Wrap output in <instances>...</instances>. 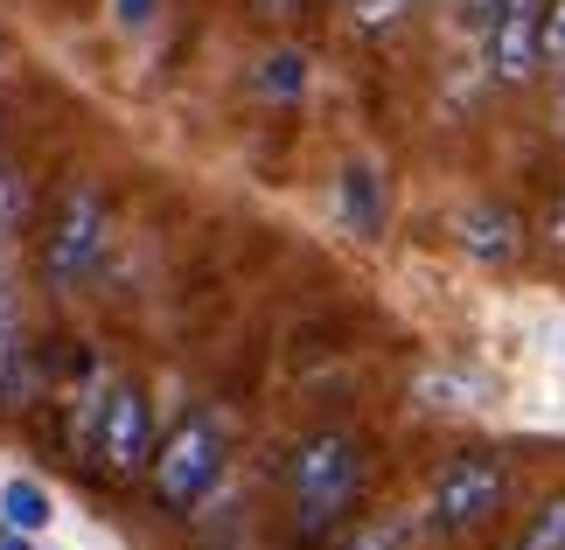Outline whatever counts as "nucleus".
<instances>
[{"instance_id": "1", "label": "nucleus", "mask_w": 565, "mask_h": 550, "mask_svg": "<svg viewBox=\"0 0 565 550\" xmlns=\"http://www.w3.org/2000/svg\"><path fill=\"white\" fill-rule=\"evenodd\" d=\"M356 488H363V446L350 432L300 439V453H294V502H300V522H308V530H329V522L356 502Z\"/></svg>"}, {"instance_id": "2", "label": "nucleus", "mask_w": 565, "mask_h": 550, "mask_svg": "<svg viewBox=\"0 0 565 550\" xmlns=\"http://www.w3.org/2000/svg\"><path fill=\"white\" fill-rule=\"evenodd\" d=\"M224 460H231L224 453V432H216L210 418H182V425L154 446L147 467H154V488H161L168 509H195V502L224 481Z\"/></svg>"}, {"instance_id": "3", "label": "nucleus", "mask_w": 565, "mask_h": 550, "mask_svg": "<svg viewBox=\"0 0 565 550\" xmlns=\"http://www.w3.org/2000/svg\"><path fill=\"white\" fill-rule=\"evenodd\" d=\"M510 495V474L495 467L489 453H461L433 474V495H426V522L433 530H482V522L503 509Z\"/></svg>"}, {"instance_id": "4", "label": "nucleus", "mask_w": 565, "mask_h": 550, "mask_svg": "<svg viewBox=\"0 0 565 550\" xmlns=\"http://www.w3.org/2000/svg\"><path fill=\"white\" fill-rule=\"evenodd\" d=\"M105 203L92 188L71 195V203L56 209V230H50V245H42V279L50 285H77V279H92L98 272V258H105Z\"/></svg>"}, {"instance_id": "5", "label": "nucleus", "mask_w": 565, "mask_h": 550, "mask_svg": "<svg viewBox=\"0 0 565 550\" xmlns=\"http://www.w3.org/2000/svg\"><path fill=\"white\" fill-rule=\"evenodd\" d=\"M154 405H147L140 384H113V398H105V418L92 432V453L105 460V474H134L154 460Z\"/></svg>"}, {"instance_id": "6", "label": "nucleus", "mask_w": 565, "mask_h": 550, "mask_svg": "<svg viewBox=\"0 0 565 550\" xmlns=\"http://www.w3.org/2000/svg\"><path fill=\"white\" fill-rule=\"evenodd\" d=\"M482 42H489V71L503 84L537 77V63H545V0H495L482 21Z\"/></svg>"}, {"instance_id": "7", "label": "nucleus", "mask_w": 565, "mask_h": 550, "mask_svg": "<svg viewBox=\"0 0 565 550\" xmlns=\"http://www.w3.org/2000/svg\"><path fill=\"white\" fill-rule=\"evenodd\" d=\"M454 245H461V258H475V266H510L516 245H524V224H516L503 203H468L454 216Z\"/></svg>"}, {"instance_id": "8", "label": "nucleus", "mask_w": 565, "mask_h": 550, "mask_svg": "<svg viewBox=\"0 0 565 550\" xmlns=\"http://www.w3.org/2000/svg\"><path fill=\"white\" fill-rule=\"evenodd\" d=\"M335 216H342L350 237H384L391 195H384V174L371 161H342V174H335Z\"/></svg>"}, {"instance_id": "9", "label": "nucleus", "mask_w": 565, "mask_h": 550, "mask_svg": "<svg viewBox=\"0 0 565 550\" xmlns=\"http://www.w3.org/2000/svg\"><path fill=\"white\" fill-rule=\"evenodd\" d=\"M50 522H56V495L42 488V481H29V474L0 481V530H14V537H42Z\"/></svg>"}, {"instance_id": "10", "label": "nucleus", "mask_w": 565, "mask_h": 550, "mask_svg": "<svg viewBox=\"0 0 565 550\" xmlns=\"http://www.w3.org/2000/svg\"><path fill=\"white\" fill-rule=\"evenodd\" d=\"M29 174H14V168H0V245H14L21 224H29Z\"/></svg>"}, {"instance_id": "11", "label": "nucleus", "mask_w": 565, "mask_h": 550, "mask_svg": "<svg viewBox=\"0 0 565 550\" xmlns=\"http://www.w3.org/2000/svg\"><path fill=\"white\" fill-rule=\"evenodd\" d=\"M516 550H565V495L531 516V530L516 537Z\"/></svg>"}, {"instance_id": "12", "label": "nucleus", "mask_w": 565, "mask_h": 550, "mask_svg": "<svg viewBox=\"0 0 565 550\" xmlns=\"http://www.w3.org/2000/svg\"><path fill=\"white\" fill-rule=\"evenodd\" d=\"M412 537H419L412 516H384V522H371V530L356 537V550H412Z\"/></svg>"}, {"instance_id": "13", "label": "nucleus", "mask_w": 565, "mask_h": 550, "mask_svg": "<svg viewBox=\"0 0 565 550\" xmlns=\"http://www.w3.org/2000/svg\"><path fill=\"white\" fill-rule=\"evenodd\" d=\"M266 91H279V98H294V91H308V56H294V50H279V56L266 63Z\"/></svg>"}, {"instance_id": "14", "label": "nucleus", "mask_w": 565, "mask_h": 550, "mask_svg": "<svg viewBox=\"0 0 565 550\" xmlns=\"http://www.w3.org/2000/svg\"><path fill=\"white\" fill-rule=\"evenodd\" d=\"M113 21H119L126 35H147L161 21V0H113Z\"/></svg>"}, {"instance_id": "15", "label": "nucleus", "mask_w": 565, "mask_h": 550, "mask_svg": "<svg viewBox=\"0 0 565 550\" xmlns=\"http://www.w3.org/2000/svg\"><path fill=\"white\" fill-rule=\"evenodd\" d=\"M412 8V0H350V14H356V29H391Z\"/></svg>"}, {"instance_id": "16", "label": "nucleus", "mask_w": 565, "mask_h": 550, "mask_svg": "<svg viewBox=\"0 0 565 550\" xmlns=\"http://www.w3.org/2000/svg\"><path fill=\"white\" fill-rule=\"evenodd\" d=\"M545 63L565 71V0H545Z\"/></svg>"}, {"instance_id": "17", "label": "nucleus", "mask_w": 565, "mask_h": 550, "mask_svg": "<svg viewBox=\"0 0 565 550\" xmlns=\"http://www.w3.org/2000/svg\"><path fill=\"white\" fill-rule=\"evenodd\" d=\"M552 251H558V258H565V203H558V209H552Z\"/></svg>"}, {"instance_id": "18", "label": "nucleus", "mask_w": 565, "mask_h": 550, "mask_svg": "<svg viewBox=\"0 0 565 550\" xmlns=\"http://www.w3.org/2000/svg\"><path fill=\"white\" fill-rule=\"evenodd\" d=\"M489 8H495V0H461V14H468V21H489Z\"/></svg>"}, {"instance_id": "19", "label": "nucleus", "mask_w": 565, "mask_h": 550, "mask_svg": "<svg viewBox=\"0 0 565 550\" xmlns=\"http://www.w3.org/2000/svg\"><path fill=\"white\" fill-rule=\"evenodd\" d=\"M266 8H273V14H294V8H300V0H266Z\"/></svg>"}, {"instance_id": "20", "label": "nucleus", "mask_w": 565, "mask_h": 550, "mask_svg": "<svg viewBox=\"0 0 565 550\" xmlns=\"http://www.w3.org/2000/svg\"><path fill=\"white\" fill-rule=\"evenodd\" d=\"M0 77H8V35H0Z\"/></svg>"}]
</instances>
